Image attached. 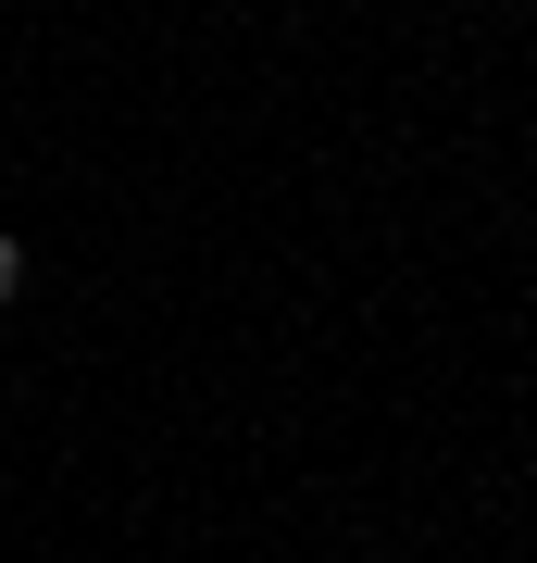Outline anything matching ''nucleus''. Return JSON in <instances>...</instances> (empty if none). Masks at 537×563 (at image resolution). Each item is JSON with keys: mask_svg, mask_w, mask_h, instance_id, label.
Returning <instances> with one entry per match:
<instances>
[{"mask_svg": "<svg viewBox=\"0 0 537 563\" xmlns=\"http://www.w3.org/2000/svg\"><path fill=\"white\" fill-rule=\"evenodd\" d=\"M13 288H25V239L0 225V301H13Z\"/></svg>", "mask_w": 537, "mask_h": 563, "instance_id": "nucleus-1", "label": "nucleus"}]
</instances>
